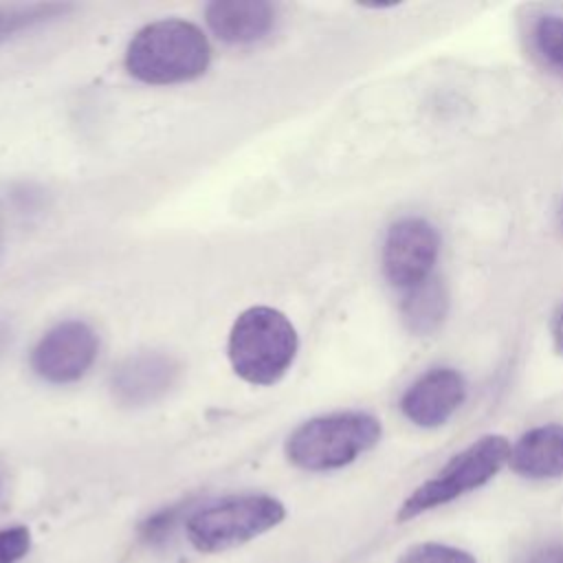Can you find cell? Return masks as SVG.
I'll list each match as a JSON object with an SVG mask.
<instances>
[{
  "label": "cell",
  "mask_w": 563,
  "mask_h": 563,
  "mask_svg": "<svg viewBox=\"0 0 563 563\" xmlns=\"http://www.w3.org/2000/svg\"><path fill=\"white\" fill-rule=\"evenodd\" d=\"M211 64L207 35L187 20L167 18L134 33L125 51V70L150 86L198 79Z\"/></svg>",
  "instance_id": "1"
},
{
  "label": "cell",
  "mask_w": 563,
  "mask_h": 563,
  "mask_svg": "<svg viewBox=\"0 0 563 563\" xmlns=\"http://www.w3.org/2000/svg\"><path fill=\"white\" fill-rule=\"evenodd\" d=\"M299 352V336L290 319L271 308L253 306L238 314L227 341L233 372L251 385L279 383Z\"/></svg>",
  "instance_id": "2"
},
{
  "label": "cell",
  "mask_w": 563,
  "mask_h": 563,
  "mask_svg": "<svg viewBox=\"0 0 563 563\" xmlns=\"http://www.w3.org/2000/svg\"><path fill=\"white\" fill-rule=\"evenodd\" d=\"M380 420L367 411H339L310 418L286 440L284 451L290 464L321 473L352 464L378 444Z\"/></svg>",
  "instance_id": "3"
},
{
  "label": "cell",
  "mask_w": 563,
  "mask_h": 563,
  "mask_svg": "<svg viewBox=\"0 0 563 563\" xmlns=\"http://www.w3.org/2000/svg\"><path fill=\"white\" fill-rule=\"evenodd\" d=\"M284 517V504L271 495H233L191 512L185 530L198 552L213 554L268 532Z\"/></svg>",
  "instance_id": "4"
},
{
  "label": "cell",
  "mask_w": 563,
  "mask_h": 563,
  "mask_svg": "<svg viewBox=\"0 0 563 563\" xmlns=\"http://www.w3.org/2000/svg\"><path fill=\"white\" fill-rule=\"evenodd\" d=\"M510 444L499 433H488L455 453L433 477L422 482L398 508V521H409L444 506L490 482L508 462Z\"/></svg>",
  "instance_id": "5"
},
{
  "label": "cell",
  "mask_w": 563,
  "mask_h": 563,
  "mask_svg": "<svg viewBox=\"0 0 563 563\" xmlns=\"http://www.w3.org/2000/svg\"><path fill=\"white\" fill-rule=\"evenodd\" d=\"M99 354V334L81 319L46 330L31 352V369L51 385H68L88 374Z\"/></svg>",
  "instance_id": "6"
},
{
  "label": "cell",
  "mask_w": 563,
  "mask_h": 563,
  "mask_svg": "<svg viewBox=\"0 0 563 563\" xmlns=\"http://www.w3.org/2000/svg\"><path fill=\"white\" fill-rule=\"evenodd\" d=\"M440 255L438 229L418 216L396 220L383 242V273L394 288L409 290L431 277Z\"/></svg>",
  "instance_id": "7"
},
{
  "label": "cell",
  "mask_w": 563,
  "mask_h": 563,
  "mask_svg": "<svg viewBox=\"0 0 563 563\" xmlns=\"http://www.w3.org/2000/svg\"><path fill=\"white\" fill-rule=\"evenodd\" d=\"M180 376L172 354L158 350L136 352L123 358L110 374V394L123 407H147L167 396Z\"/></svg>",
  "instance_id": "8"
},
{
  "label": "cell",
  "mask_w": 563,
  "mask_h": 563,
  "mask_svg": "<svg viewBox=\"0 0 563 563\" xmlns=\"http://www.w3.org/2000/svg\"><path fill=\"white\" fill-rule=\"evenodd\" d=\"M466 400V380L453 367H431L400 396L402 416L422 429L446 424Z\"/></svg>",
  "instance_id": "9"
},
{
  "label": "cell",
  "mask_w": 563,
  "mask_h": 563,
  "mask_svg": "<svg viewBox=\"0 0 563 563\" xmlns=\"http://www.w3.org/2000/svg\"><path fill=\"white\" fill-rule=\"evenodd\" d=\"M205 22L224 44H255L275 29L277 9L264 0H213L205 9Z\"/></svg>",
  "instance_id": "10"
},
{
  "label": "cell",
  "mask_w": 563,
  "mask_h": 563,
  "mask_svg": "<svg viewBox=\"0 0 563 563\" xmlns=\"http://www.w3.org/2000/svg\"><path fill=\"white\" fill-rule=\"evenodd\" d=\"M508 466L526 479L563 477V424L545 422L528 429L510 446Z\"/></svg>",
  "instance_id": "11"
},
{
  "label": "cell",
  "mask_w": 563,
  "mask_h": 563,
  "mask_svg": "<svg viewBox=\"0 0 563 563\" xmlns=\"http://www.w3.org/2000/svg\"><path fill=\"white\" fill-rule=\"evenodd\" d=\"M523 46L534 64L563 77V9L550 4H530L519 18Z\"/></svg>",
  "instance_id": "12"
},
{
  "label": "cell",
  "mask_w": 563,
  "mask_h": 563,
  "mask_svg": "<svg viewBox=\"0 0 563 563\" xmlns=\"http://www.w3.org/2000/svg\"><path fill=\"white\" fill-rule=\"evenodd\" d=\"M449 312V292L442 279L429 277L422 284L405 290L402 321L416 336L433 334Z\"/></svg>",
  "instance_id": "13"
},
{
  "label": "cell",
  "mask_w": 563,
  "mask_h": 563,
  "mask_svg": "<svg viewBox=\"0 0 563 563\" xmlns=\"http://www.w3.org/2000/svg\"><path fill=\"white\" fill-rule=\"evenodd\" d=\"M64 4H26V7H0V40L29 29L42 20L64 13Z\"/></svg>",
  "instance_id": "14"
},
{
  "label": "cell",
  "mask_w": 563,
  "mask_h": 563,
  "mask_svg": "<svg viewBox=\"0 0 563 563\" xmlns=\"http://www.w3.org/2000/svg\"><path fill=\"white\" fill-rule=\"evenodd\" d=\"M398 563H477L468 552L442 543H418L411 545Z\"/></svg>",
  "instance_id": "15"
},
{
  "label": "cell",
  "mask_w": 563,
  "mask_h": 563,
  "mask_svg": "<svg viewBox=\"0 0 563 563\" xmlns=\"http://www.w3.org/2000/svg\"><path fill=\"white\" fill-rule=\"evenodd\" d=\"M183 508H185V506L178 504V506L163 508V510H158L156 515L147 517V519L141 523V528H139L141 539H143L145 543H161V541H165V539L172 534L174 526L178 523V519H180V515H183Z\"/></svg>",
  "instance_id": "16"
},
{
  "label": "cell",
  "mask_w": 563,
  "mask_h": 563,
  "mask_svg": "<svg viewBox=\"0 0 563 563\" xmlns=\"http://www.w3.org/2000/svg\"><path fill=\"white\" fill-rule=\"evenodd\" d=\"M31 548V532L24 526L0 530V563H18Z\"/></svg>",
  "instance_id": "17"
},
{
  "label": "cell",
  "mask_w": 563,
  "mask_h": 563,
  "mask_svg": "<svg viewBox=\"0 0 563 563\" xmlns=\"http://www.w3.org/2000/svg\"><path fill=\"white\" fill-rule=\"evenodd\" d=\"M526 563H563V545L552 543L537 550Z\"/></svg>",
  "instance_id": "18"
},
{
  "label": "cell",
  "mask_w": 563,
  "mask_h": 563,
  "mask_svg": "<svg viewBox=\"0 0 563 563\" xmlns=\"http://www.w3.org/2000/svg\"><path fill=\"white\" fill-rule=\"evenodd\" d=\"M552 336H554V347H556V352L563 354V310L559 312V317H556V321H554Z\"/></svg>",
  "instance_id": "19"
},
{
  "label": "cell",
  "mask_w": 563,
  "mask_h": 563,
  "mask_svg": "<svg viewBox=\"0 0 563 563\" xmlns=\"http://www.w3.org/2000/svg\"><path fill=\"white\" fill-rule=\"evenodd\" d=\"M2 242H4V233H2V222H0V251H2Z\"/></svg>",
  "instance_id": "20"
},
{
  "label": "cell",
  "mask_w": 563,
  "mask_h": 563,
  "mask_svg": "<svg viewBox=\"0 0 563 563\" xmlns=\"http://www.w3.org/2000/svg\"><path fill=\"white\" fill-rule=\"evenodd\" d=\"M559 220H561V227H563V205H561V213H559Z\"/></svg>",
  "instance_id": "21"
}]
</instances>
